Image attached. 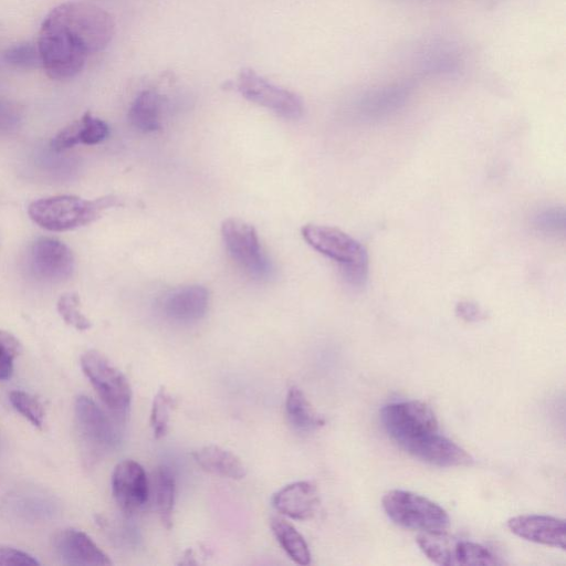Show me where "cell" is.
<instances>
[{"label": "cell", "mask_w": 566, "mask_h": 566, "mask_svg": "<svg viewBox=\"0 0 566 566\" xmlns=\"http://www.w3.org/2000/svg\"><path fill=\"white\" fill-rule=\"evenodd\" d=\"M114 27L111 14L93 3L72 1L52 9L36 44L46 74L59 81L77 75L91 54L108 45Z\"/></svg>", "instance_id": "cell-1"}, {"label": "cell", "mask_w": 566, "mask_h": 566, "mask_svg": "<svg viewBox=\"0 0 566 566\" xmlns=\"http://www.w3.org/2000/svg\"><path fill=\"white\" fill-rule=\"evenodd\" d=\"M302 237L314 250L339 265L344 281L353 289H363L368 279V254L356 239L342 230L322 226L305 224Z\"/></svg>", "instance_id": "cell-2"}, {"label": "cell", "mask_w": 566, "mask_h": 566, "mask_svg": "<svg viewBox=\"0 0 566 566\" xmlns=\"http://www.w3.org/2000/svg\"><path fill=\"white\" fill-rule=\"evenodd\" d=\"M119 205L120 200L113 195L95 200L61 195L31 202L28 213L41 228L60 232L90 224L98 219L104 210Z\"/></svg>", "instance_id": "cell-3"}, {"label": "cell", "mask_w": 566, "mask_h": 566, "mask_svg": "<svg viewBox=\"0 0 566 566\" xmlns=\"http://www.w3.org/2000/svg\"><path fill=\"white\" fill-rule=\"evenodd\" d=\"M387 516L397 525L421 532H441L449 527L448 513L437 503L419 494L391 490L382 497Z\"/></svg>", "instance_id": "cell-4"}, {"label": "cell", "mask_w": 566, "mask_h": 566, "mask_svg": "<svg viewBox=\"0 0 566 566\" xmlns=\"http://www.w3.org/2000/svg\"><path fill=\"white\" fill-rule=\"evenodd\" d=\"M421 552L433 563L446 566H492L502 562L486 546L441 532H421L417 537Z\"/></svg>", "instance_id": "cell-5"}, {"label": "cell", "mask_w": 566, "mask_h": 566, "mask_svg": "<svg viewBox=\"0 0 566 566\" xmlns=\"http://www.w3.org/2000/svg\"><path fill=\"white\" fill-rule=\"evenodd\" d=\"M81 367L104 405L117 419H124L132 403L126 376L101 352L91 349L81 357Z\"/></svg>", "instance_id": "cell-6"}, {"label": "cell", "mask_w": 566, "mask_h": 566, "mask_svg": "<svg viewBox=\"0 0 566 566\" xmlns=\"http://www.w3.org/2000/svg\"><path fill=\"white\" fill-rule=\"evenodd\" d=\"M380 418L386 432L400 448L438 431L434 412L419 400L388 403L381 409Z\"/></svg>", "instance_id": "cell-7"}, {"label": "cell", "mask_w": 566, "mask_h": 566, "mask_svg": "<svg viewBox=\"0 0 566 566\" xmlns=\"http://www.w3.org/2000/svg\"><path fill=\"white\" fill-rule=\"evenodd\" d=\"M221 234L229 255L248 275L262 279L269 274L270 262L253 226L229 218L222 222Z\"/></svg>", "instance_id": "cell-8"}, {"label": "cell", "mask_w": 566, "mask_h": 566, "mask_svg": "<svg viewBox=\"0 0 566 566\" xmlns=\"http://www.w3.org/2000/svg\"><path fill=\"white\" fill-rule=\"evenodd\" d=\"M237 87L245 99L281 117L297 119L303 114V102L295 93L274 85L252 69L241 71Z\"/></svg>", "instance_id": "cell-9"}, {"label": "cell", "mask_w": 566, "mask_h": 566, "mask_svg": "<svg viewBox=\"0 0 566 566\" xmlns=\"http://www.w3.org/2000/svg\"><path fill=\"white\" fill-rule=\"evenodd\" d=\"M74 413L81 439L93 451H106L119 442V432L116 427L90 397L76 398Z\"/></svg>", "instance_id": "cell-10"}, {"label": "cell", "mask_w": 566, "mask_h": 566, "mask_svg": "<svg viewBox=\"0 0 566 566\" xmlns=\"http://www.w3.org/2000/svg\"><path fill=\"white\" fill-rule=\"evenodd\" d=\"M30 265L38 277L61 282L72 275L75 262L66 244L54 238L42 237L30 249Z\"/></svg>", "instance_id": "cell-11"}, {"label": "cell", "mask_w": 566, "mask_h": 566, "mask_svg": "<svg viewBox=\"0 0 566 566\" xmlns=\"http://www.w3.org/2000/svg\"><path fill=\"white\" fill-rule=\"evenodd\" d=\"M410 82H394L361 92L354 103L360 120H379L400 109L412 93Z\"/></svg>", "instance_id": "cell-12"}, {"label": "cell", "mask_w": 566, "mask_h": 566, "mask_svg": "<svg viewBox=\"0 0 566 566\" xmlns=\"http://www.w3.org/2000/svg\"><path fill=\"white\" fill-rule=\"evenodd\" d=\"M112 492L123 512L133 514L139 511L150 494L144 468L133 460L117 463L112 474Z\"/></svg>", "instance_id": "cell-13"}, {"label": "cell", "mask_w": 566, "mask_h": 566, "mask_svg": "<svg viewBox=\"0 0 566 566\" xmlns=\"http://www.w3.org/2000/svg\"><path fill=\"white\" fill-rule=\"evenodd\" d=\"M402 449L416 459L437 467H464L473 461L470 453L438 431L410 441Z\"/></svg>", "instance_id": "cell-14"}, {"label": "cell", "mask_w": 566, "mask_h": 566, "mask_svg": "<svg viewBox=\"0 0 566 566\" xmlns=\"http://www.w3.org/2000/svg\"><path fill=\"white\" fill-rule=\"evenodd\" d=\"M56 556L65 565L105 566L112 562L108 556L82 531L65 528L53 537Z\"/></svg>", "instance_id": "cell-15"}, {"label": "cell", "mask_w": 566, "mask_h": 566, "mask_svg": "<svg viewBox=\"0 0 566 566\" xmlns=\"http://www.w3.org/2000/svg\"><path fill=\"white\" fill-rule=\"evenodd\" d=\"M507 527L528 542L566 548V524L562 518L538 514L518 515L507 521Z\"/></svg>", "instance_id": "cell-16"}, {"label": "cell", "mask_w": 566, "mask_h": 566, "mask_svg": "<svg viewBox=\"0 0 566 566\" xmlns=\"http://www.w3.org/2000/svg\"><path fill=\"white\" fill-rule=\"evenodd\" d=\"M272 504L277 512L293 520H308L319 506V493L312 482L297 481L275 492Z\"/></svg>", "instance_id": "cell-17"}, {"label": "cell", "mask_w": 566, "mask_h": 566, "mask_svg": "<svg viewBox=\"0 0 566 566\" xmlns=\"http://www.w3.org/2000/svg\"><path fill=\"white\" fill-rule=\"evenodd\" d=\"M416 65L422 74L452 76L463 66L459 48L447 40H433L421 46L416 54Z\"/></svg>", "instance_id": "cell-18"}, {"label": "cell", "mask_w": 566, "mask_h": 566, "mask_svg": "<svg viewBox=\"0 0 566 566\" xmlns=\"http://www.w3.org/2000/svg\"><path fill=\"white\" fill-rule=\"evenodd\" d=\"M209 293L201 285H186L171 291L163 302L164 314L180 323H191L205 316Z\"/></svg>", "instance_id": "cell-19"}, {"label": "cell", "mask_w": 566, "mask_h": 566, "mask_svg": "<svg viewBox=\"0 0 566 566\" xmlns=\"http://www.w3.org/2000/svg\"><path fill=\"white\" fill-rule=\"evenodd\" d=\"M196 462L207 472L228 479L240 480L247 475L241 459L219 446H205L192 453Z\"/></svg>", "instance_id": "cell-20"}, {"label": "cell", "mask_w": 566, "mask_h": 566, "mask_svg": "<svg viewBox=\"0 0 566 566\" xmlns=\"http://www.w3.org/2000/svg\"><path fill=\"white\" fill-rule=\"evenodd\" d=\"M161 104L163 98L157 92L153 90L142 92L128 111L129 123L143 133L159 129Z\"/></svg>", "instance_id": "cell-21"}, {"label": "cell", "mask_w": 566, "mask_h": 566, "mask_svg": "<svg viewBox=\"0 0 566 566\" xmlns=\"http://www.w3.org/2000/svg\"><path fill=\"white\" fill-rule=\"evenodd\" d=\"M285 412L290 423L298 431H314L325 422L304 392L295 386L291 387L286 395Z\"/></svg>", "instance_id": "cell-22"}, {"label": "cell", "mask_w": 566, "mask_h": 566, "mask_svg": "<svg viewBox=\"0 0 566 566\" xmlns=\"http://www.w3.org/2000/svg\"><path fill=\"white\" fill-rule=\"evenodd\" d=\"M175 492L176 481L172 472L167 467L158 468L153 478L151 493L156 511L167 528L172 524Z\"/></svg>", "instance_id": "cell-23"}, {"label": "cell", "mask_w": 566, "mask_h": 566, "mask_svg": "<svg viewBox=\"0 0 566 566\" xmlns=\"http://www.w3.org/2000/svg\"><path fill=\"white\" fill-rule=\"evenodd\" d=\"M272 532L290 558L298 565L311 563V552L304 537L297 530L281 517H272Z\"/></svg>", "instance_id": "cell-24"}, {"label": "cell", "mask_w": 566, "mask_h": 566, "mask_svg": "<svg viewBox=\"0 0 566 566\" xmlns=\"http://www.w3.org/2000/svg\"><path fill=\"white\" fill-rule=\"evenodd\" d=\"M531 223L541 234L548 237L563 234L566 227L565 209L557 206L542 208L532 216Z\"/></svg>", "instance_id": "cell-25"}, {"label": "cell", "mask_w": 566, "mask_h": 566, "mask_svg": "<svg viewBox=\"0 0 566 566\" xmlns=\"http://www.w3.org/2000/svg\"><path fill=\"white\" fill-rule=\"evenodd\" d=\"M176 405L175 398L161 387L156 392L150 411V426L155 438L164 437L169 427L170 412Z\"/></svg>", "instance_id": "cell-26"}, {"label": "cell", "mask_w": 566, "mask_h": 566, "mask_svg": "<svg viewBox=\"0 0 566 566\" xmlns=\"http://www.w3.org/2000/svg\"><path fill=\"white\" fill-rule=\"evenodd\" d=\"M57 312L63 321L77 331H86L92 324L80 308V298L76 293L69 292L60 296Z\"/></svg>", "instance_id": "cell-27"}, {"label": "cell", "mask_w": 566, "mask_h": 566, "mask_svg": "<svg viewBox=\"0 0 566 566\" xmlns=\"http://www.w3.org/2000/svg\"><path fill=\"white\" fill-rule=\"evenodd\" d=\"M9 401L12 407L34 427H42L44 409L35 397L22 390H13L9 394Z\"/></svg>", "instance_id": "cell-28"}, {"label": "cell", "mask_w": 566, "mask_h": 566, "mask_svg": "<svg viewBox=\"0 0 566 566\" xmlns=\"http://www.w3.org/2000/svg\"><path fill=\"white\" fill-rule=\"evenodd\" d=\"M22 350L18 338L7 331H0V380L11 377L13 360Z\"/></svg>", "instance_id": "cell-29"}, {"label": "cell", "mask_w": 566, "mask_h": 566, "mask_svg": "<svg viewBox=\"0 0 566 566\" xmlns=\"http://www.w3.org/2000/svg\"><path fill=\"white\" fill-rule=\"evenodd\" d=\"M4 60L17 67L29 69L41 63L38 48L30 43H19L4 52Z\"/></svg>", "instance_id": "cell-30"}, {"label": "cell", "mask_w": 566, "mask_h": 566, "mask_svg": "<svg viewBox=\"0 0 566 566\" xmlns=\"http://www.w3.org/2000/svg\"><path fill=\"white\" fill-rule=\"evenodd\" d=\"M81 144L96 145L103 142L109 134L108 125L90 112L81 117Z\"/></svg>", "instance_id": "cell-31"}, {"label": "cell", "mask_w": 566, "mask_h": 566, "mask_svg": "<svg viewBox=\"0 0 566 566\" xmlns=\"http://www.w3.org/2000/svg\"><path fill=\"white\" fill-rule=\"evenodd\" d=\"M81 118L62 128L51 140L52 150L60 153L81 144Z\"/></svg>", "instance_id": "cell-32"}, {"label": "cell", "mask_w": 566, "mask_h": 566, "mask_svg": "<svg viewBox=\"0 0 566 566\" xmlns=\"http://www.w3.org/2000/svg\"><path fill=\"white\" fill-rule=\"evenodd\" d=\"M39 564V560L29 553L10 546H0L1 566H34Z\"/></svg>", "instance_id": "cell-33"}, {"label": "cell", "mask_w": 566, "mask_h": 566, "mask_svg": "<svg viewBox=\"0 0 566 566\" xmlns=\"http://www.w3.org/2000/svg\"><path fill=\"white\" fill-rule=\"evenodd\" d=\"M455 314L468 323L481 322L486 318V313L482 307L471 301L459 302L455 306Z\"/></svg>", "instance_id": "cell-34"}]
</instances>
